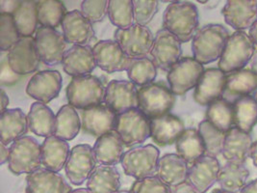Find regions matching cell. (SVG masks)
Listing matches in <instances>:
<instances>
[{
	"mask_svg": "<svg viewBox=\"0 0 257 193\" xmlns=\"http://www.w3.org/2000/svg\"><path fill=\"white\" fill-rule=\"evenodd\" d=\"M254 96H255V99H256V101H257V92H256V93H255V95H254Z\"/></svg>",
	"mask_w": 257,
	"mask_h": 193,
	"instance_id": "e7e4bbea",
	"label": "cell"
},
{
	"mask_svg": "<svg viewBox=\"0 0 257 193\" xmlns=\"http://www.w3.org/2000/svg\"><path fill=\"white\" fill-rule=\"evenodd\" d=\"M115 193H133L131 190H118L117 192Z\"/></svg>",
	"mask_w": 257,
	"mask_h": 193,
	"instance_id": "be15d7a7",
	"label": "cell"
},
{
	"mask_svg": "<svg viewBox=\"0 0 257 193\" xmlns=\"http://www.w3.org/2000/svg\"><path fill=\"white\" fill-rule=\"evenodd\" d=\"M189 164L177 154H167L159 158L156 176L172 187L187 181Z\"/></svg>",
	"mask_w": 257,
	"mask_h": 193,
	"instance_id": "4dcf8cb0",
	"label": "cell"
},
{
	"mask_svg": "<svg viewBox=\"0 0 257 193\" xmlns=\"http://www.w3.org/2000/svg\"><path fill=\"white\" fill-rule=\"evenodd\" d=\"M203 72V65L194 57H181L168 71L167 80L176 96H183L197 86Z\"/></svg>",
	"mask_w": 257,
	"mask_h": 193,
	"instance_id": "9c48e42d",
	"label": "cell"
},
{
	"mask_svg": "<svg viewBox=\"0 0 257 193\" xmlns=\"http://www.w3.org/2000/svg\"><path fill=\"white\" fill-rule=\"evenodd\" d=\"M248 35L253 41L254 45L257 47V21L254 24L251 25V27L248 29Z\"/></svg>",
	"mask_w": 257,
	"mask_h": 193,
	"instance_id": "11a10c76",
	"label": "cell"
},
{
	"mask_svg": "<svg viewBox=\"0 0 257 193\" xmlns=\"http://www.w3.org/2000/svg\"><path fill=\"white\" fill-rule=\"evenodd\" d=\"M108 17L117 28H128L135 24L132 0H109Z\"/></svg>",
	"mask_w": 257,
	"mask_h": 193,
	"instance_id": "7bdbcfd3",
	"label": "cell"
},
{
	"mask_svg": "<svg viewBox=\"0 0 257 193\" xmlns=\"http://www.w3.org/2000/svg\"><path fill=\"white\" fill-rule=\"evenodd\" d=\"M184 131L183 121L171 113L151 119V137L152 141L159 146L176 144Z\"/></svg>",
	"mask_w": 257,
	"mask_h": 193,
	"instance_id": "4316f807",
	"label": "cell"
},
{
	"mask_svg": "<svg viewBox=\"0 0 257 193\" xmlns=\"http://www.w3.org/2000/svg\"><path fill=\"white\" fill-rule=\"evenodd\" d=\"M206 120L217 129L227 133L235 127L233 105L222 98L216 100L207 107Z\"/></svg>",
	"mask_w": 257,
	"mask_h": 193,
	"instance_id": "f35d334b",
	"label": "cell"
},
{
	"mask_svg": "<svg viewBox=\"0 0 257 193\" xmlns=\"http://www.w3.org/2000/svg\"><path fill=\"white\" fill-rule=\"evenodd\" d=\"M135 24L148 25L159 9V0H132Z\"/></svg>",
	"mask_w": 257,
	"mask_h": 193,
	"instance_id": "f6af8a7d",
	"label": "cell"
},
{
	"mask_svg": "<svg viewBox=\"0 0 257 193\" xmlns=\"http://www.w3.org/2000/svg\"><path fill=\"white\" fill-rule=\"evenodd\" d=\"M70 152L68 141L54 134L46 137L42 143V165L48 170L60 172L65 168Z\"/></svg>",
	"mask_w": 257,
	"mask_h": 193,
	"instance_id": "f546056e",
	"label": "cell"
},
{
	"mask_svg": "<svg viewBox=\"0 0 257 193\" xmlns=\"http://www.w3.org/2000/svg\"><path fill=\"white\" fill-rule=\"evenodd\" d=\"M124 144L116 131L97 137L94 145V156L97 163L115 166L121 161Z\"/></svg>",
	"mask_w": 257,
	"mask_h": 193,
	"instance_id": "f1b7e54d",
	"label": "cell"
},
{
	"mask_svg": "<svg viewBox=\"0 0 257 193\" xmlns=\"http://www.w3.org/2000/svg\"><path fill=\"white\" fill-rule=\"evenodd\" d=\"M160 151L154 145L136 146L124 152L120 164L124 173L136 180L156 175Z\"/></svg>",
	"mask_w": 257,
	"mask_h": 193,
	"instance_id": "8992f818",
	"label": "cell"
},
{
	"mask_svg": "<svg viewBox=\"0 0 257 193\" xmlns=\"http://www.w3.org/2000/svg\"><path fill=\"white\" fill-rule=\"evenodd\" d=\"M257 92V73L250 69H242L225 73V86L222 99L233 105L241 96Z\"/></svg>",
	"mask_w": 257,
	"mask_h": 193,
	"instance_id": "cb8c5ba5",
	"label": "cell"
},
{
	"mask_svg": "<svg viewBox=\"0 0 257 193\" xmlns=\"http://www.w3.org/2000/svg\"><path fill=\"white\" fill-rule=\"evenodd\" d=\"M37 50L41 61L47 66H56L62 63L68 42L63 33L55 28L41 26L35 34Z\"/></svg>",
	"mask_w": 257,
	"mask_h": 193,
	"instance_id": "8fae6325",
	"label": "cell"
},
{
	"mask_svg": "<svg viewBox=\"0 0 257 193\" xmlns=\"http://www.w3.org/2000/svg\"><path fill=\"white\" fill-rule=\"evenodd\" d=\"M63 86L62 74L55 70L36 72L26 86V94L37 102L48 104L59 96Z\"/></svg>",
	"mask_w": 257,
	"mask_h": 193,
	"instance_id": "2e32d148",
	"label": "cell"
},
{
	"mask_svg": "<svg viewBox=\"0 0 257 193\" xmlns=\"http://www.w3.org/2000/svg\"><path fill=\"white\" fill-rule=\"evenodd\" d=\"M93 51L96 66L108 73L126 71L131 59L115 40L97 42Z\"/></svg>",
	"mask_w": 257,
	"mask_h": 193,
	"instance_id": "e0dca14e",
	"label": "cell"
},
{
	"mask_svg": "<svg viewBox=\"0 0 257 193\" xmlns=\"http://www.w3.org/2000/svg\"><path fill=\"white\" fill-rule=\"evenodd\" d=\"M93 24L78 10L67 13L62 21V31L68 44L86 46L94 37Z\"/></svg>",
	"mask_w": 257,
	"mask_h": 193,
	"instance_id": "603a6c76",
	"label": "cell"
},
{
	"mask_svg": "<svg viewBox=\"0 0 257 193\" xmlns=\"http://www.w3.org/2000/svg\"><path fill=\"white\" fill-rule=\"evenodd\" d=\"M234 125L245 133H251L257 124V101L252 95L241 96L233 103Z\"/></svg>",
	"mask_w": 257,
	"mask_h": 193,
	"instance_id": "d590c367",
	"label": "cell"
},
{
	"mask_svg": "<svg viewBox=\"0 0 257 193\" xmlns=\"http://www.w3.org/2000/svg\"><path fill=\"white\" fill-rule=\"evenodd\" d=\"M255 48L256 46L248 33L235 31L226 42L218 68L225 73L245 69L255 52Z\"/></svg>",
	"mask_w": 257,
	"mask_h": 193,
	"instance_id": "277c9868",
	"label": "cell"
},
{
	"mask_svg": "<svg viewBox=\"0 0 257 193\" xmlns=\"http://www.w3.org/2000/svg\"><path fill=\"white\" fill-rule=\"evenodd\" d=\"M7 59L13 70L20 75H28L38 71L40 59L34 37L21 39L7 51Z\"/></svg>",
	"mask_w": 257,
	"mask_h": 193,
	"instance_id": "5bb4252c",
	"label": "cell"
},
{
	"mask_svg": "<svg viewBox=\"0 0 257 193\" xmlns=\"http://www.w3.org/2000/svg\"><path fill=\"white\" fill-rule=\"evenodd\" d=\"M173 193H200L199 190L194 187L189 181H184L175 187H173Z\"/></svg>",
	"mask_w": 257,
	"mask_h": 193,
	"instance_id": "f907efd6",
	"label": "cell"
},
{
	"mask_svg": "<svg viewBox=\"0 0 257 193\" xmlns=\"http://www.w3.org/2000/svg\"><path fill=\"white\" fill-rule=\"evenodd\" d=\"M160 1H162V2H165V3H173V2H176V1H179V0H160Z\"/></svg>",
	"mask_w": 257,
	"mask_h": 193,
	"instance_id": "94428289",
	"label": "cell"
},
{
	"mask_svg": "<svg viewBox=\"0 0 257 193\" xmlns=\"http://www.w3.org/2000/svg\"><path fill=\"white\" fill-rule=\"evenodd\" d=\"M120 187V175L115 166H96L87 181V188L92 193H115Z\"/></svg>",
	"mask_w": 257,
	"mask_h": 193,
	"instance_id": "d6a6232c",
	"label": "cell"
},
{
	"mask_svg": "<svg viewBox=\"0 0 257 193\" xmlns=\"http://www.w3.org/2000/svg\"><path fill=\"white\" fill-rule=\"evenodd\" d=\"M81 128V118L74 107L69 104L59 109L56 114L54 135L66 141H70L77 136Z\"/></svg>",
	"mask_w": 257,
	"mask_h": 193,
	"instance_id": "74e56055",
	"label": "cell"
},
{
	"mask_svg": "<svg viewBox=\"0 0 257 193\" xmlns=\"http://www.w3.org/2000/svg\"><path fill=\"white\" fill-rule=\"evenodd\" d=\"M109 0H83L81 13L92 23L102 22L108 15Z\"/></svg>",
	"mask_w": 257,
	"mask_h": 193,
	"instance_id": "7dc6e473",
	"label": "cell"
},
{
	"mask_svg": "<svg viewBox=\"0 0 257 193\" xmlns=\"http://www.w3.org/2000/svg\"><path fill=\"white\" fill-rule=\"evenodd\" d=\"M12 16L21 36L32 37L36 34L40 24L37 0H23Z\"/></svg>",
	"mask_w": 257,
	"mask_h": 193,
	"instance_id": "8d00e7d4",
	"label": "cell"
},
{
	"mask_svg": "<svg viewBox=\"0 0 257 193\" xmlns=\"http://www.w3.org/2000/svg\"><path fill=\"white\" fill-rule=\"evenodd\" d=\"M114 40L130 58H133L151 53L154 36L148 25L134 24L128 28H117Z\"/></svg>",
	"mask_w": 257,
	"mask_h": 193,
	"instance_id": "30bf717a",
	"label": "cell"
},
{
	"mask_svg": "<svg viewBox=\"0 0 257 193\" xmlns=\"http://www.w3.org/2000/svg\"><path fill=\"white\" fill-rule=\"evenodd\" d=\"M22 1L23 0H1V13L13 14Z\"/></svg>",
	"mask_w": 257,
	"mask_h": 193,
	"instance_id": "681fc988",
	"label": "cell"
},
{
	"mask_svg": "<svg viewBox=\"0 0 257 193\" xmlns=\"http://www.w3.org/2000/svg\"><path fill=\"white\" fill-rule=\"evenodd\" d=\"M96 158L94 148L89 144L74 146L65 166L68 180L73 185H81L92 175L96 167Z\"/></svg>",
	"mask_w": 257,
	"mask_h": 193,
	"instance_id": "7c38bea8",
	"label": "cell"
},
{
	"mask_svg": "<svg viewBox=\"0 0 257 193\" xmlns=\"http://www.w3.org/2000/svg\"><path fill=\"white\" fill-rule=\"evenodd\" d=\"M240 193H257V179L247 182Z\"/></svg>",
	"mask_w": 257,
	"mask_h": 193,
	"instance_id": "db71d44e",
	"label": "cell"
},
{
	"mask_svg": "<svg viewBox=\"0 0 257 193\" xmlns=\"http://www.w3.org/2000/svg\"><path fill=\"white\" fill-rule=\"evenodd\" d=\"M131 191L133 193H173V187L155 175L136 180L131 187Z\"/></svg>",
	"mask_w": 257,
	"mask_h": 193,
	"instance_id": "bcb514c9",
	"label": "cell"
},
{
	"mask_svg": "<svg viewBox=\"0 0 257 193\" xmlns=\"http://www.w3.org/2000/svg\"><path fill=\"white\" fill-rule=\"evenodd\" d=\"M230 36L222 24H206L200 27L192 40V51L195 59L202 65L219 60Z\"/></svg>",
	"mask_w": 257,
	"mask_h": 193,
	"instance_id": "7a4b0ae2",
	"label": "cell"
},
{
	"mask_svg": "<svg viewBox=\"0 0 257 193\" xmlns=\"http://www.w3.org/2000/svg\"><path fill=\"white\" fill-rule=\"evenodd\" d=\"M37 9L40 25L55 29L68 13L61 0H37Z\"/></svg>",
	"mask_w": 257,
	"mask_h": 193,
	"instance_id": "60d3db41",
	"label": "cell"
},
{
	"mask_svg": "<svg viewBox=\"0 0 257 193\" xmlns=\"http://www.w3.org/2000/svg\"><path fill=\"white\" fill-rule=\"evenodd\" d=\"M28 118L23 109H8L0 115V142L12 144L28 132Z\"/></svg>",
	"mask_w": 257,
	"mask_h": 193,
	"instance_id": "83f0119b",
	"label": "cell"
},
{
	"mask_svg": "<svg viewBox=\"0 0 257 193\" xmlns=\"http://www.w3.org/2000/svg\"><path fill=\"white\" fill-rule=\"evenodd\" d=\"M199 10L188 1L170 3L163 14V26L173 33L181 43L193 40L199 30Z\"/></svg>",
	"mask_w": 257,
	"mask_h": 193,
	"instance_id": "6da1fadb",
	"label": "cell"
},
{
	"mask_svg": "<svg viewBox=\"0 0 257 193\" xmlns=\"http://www.w3.org/2000/svg\"><path fill=\"white\" fill-rule=\"evenodd\" d=\"M176 104V95L163 83L152 82L138 90V109L150 119L170 113Z\"/></svg>",
	"mask_w": 257,
	"mask_h": 193,
	"instance_id": "52a82bcc",
	"label": "cell"
},
{
	"mask_svg": "<svg viewBox=\"0 0 257 193\" xmlns=\"http://www.w3.org/2000/svg\"><path fill=\"white\" fill-rule=\"evenodd\" d=\"M114 131L125 147L139 146L151 137V119L139 109H130L117 115Z\"/></svg>",
	"mask_w": 257,
	"mask_h": 193,
	"instance_id": "ba28073f",
	"label": "cell"
},
{
	"mask_svg": "<svg viewBox=\"0 0 257 193\" xmlns=\"http://www.w3.org/2000/svg\"><path fill=\"white\" fill-rule=\"evenodd\" d=\"M22 78V75L15 72L11 68L7 55L3 57L0 62V85L4 86H13L17 84Z\"/></svg>",
	"mask_w": 257,
	"mask_h": 193,
	"instance_id": "c3c4849f",
	"label": "cell"
},
{
	"mask_svg": "<svg viewBox=\"0 0 257 193\" xmlns=\"http://www.w3.org/2000/svg\"><path fill=\"white\" fill-rule=\"evenodd\" d=\"M252 143L253 140L250 133L233 127L225 134L222 157L228 162L245 164L246 160L250 158Z\"/></svg>",
	"mask_w": 257,
	"mask_h": 193,
	"instance_id": "484cf974",
	"label": "cell"
},
{
	"mask_svg": "<svg viewBox=\"0 0 257 193\" xmlns=\"http://www.w3.org/2000/svg\"><path fill=\"white\" fill-rule=\"evenodd\" d=\"M9 103H10V101H9V96L7 95V93L5 92L4 89H1L0 90V109H1V112L8 109Z\"/></svg>",
	"mask_w": 257,
	"mask_h": 193,
	"instance_id": "f5cc1de1",
	"label": "cell"
},
{
	"mask_svg": "<svg viewBox=\"0 0 257 193\" xmlns=\"http://www.w3.org/2000/svg\"><path fill=\"white\" fill-rule=\"evenodd\" d=\"M117 114L106 105L82 109V129L85 133L99 137L114 131Z\"/></svg>",
	"mask_w": 257,
	"mask_h": 193,
	"instance_id": "44dd1931",
	"label": "cell"
},
{
	"mask_svg": "<svg viewBox=\"0 0 257 193\" xmlns=\"http://www.w3.org/2000/svg\"><path fill=\"white\" fill-rule=\"evenodd\" d=\"M138 90L131 80L113 79L106 86L104 104L117 115L138 109Z\"/></svg>",
	"mask_w": 257,
	"mask_h": 193,
	"instance_id": "9a60e30c",
	"label": "cell"
},
{
	"mask_svg": "<svg viewBox=\"0 0 257 193\" xmlns=\"http://www.w3.org/2000/svg\"><path fill=\"white\" fill-rule=\"evenodd\" d=\"M181 42L167 29H160L154 37L151 50L152 59L156 67L168 72L177 61L181 59Z\"/></svg>",
	"mask_w": 257,
	"mask_h": 193,
	"instance_id": "4fadbf2b",
	"label": "cell"
},
{
	"mask_svg": "<svg viewBox=\"0 0 257 193\" xmlns=\"http://www.w3.org/2000/svg\"><path fill=\"white\" fill-rule=\"evenodd\" d=\"M129 80L137 86H145L154 82L157 76V67L148 56L133 57L126 69Z\"/></svg>",
	"mask_w": 257,
	"mask_h": 193,
	"instance_id": "ab89813d",
	"label": "cell"
},
{
	"mask_svg": "<svg viewBox=\"0 0 257 193\" xmlns=\"http://www.w3.org/2000/svg\"><path fill=\"white\" fill-rule=\"evenodd\" d=\"M198 130L205 147V155L218 157L222 154L226 133L214 127L206 119L199 123Z\"/></svg>",
	"mask_w": 257,
	"mask_h": 193,
	"instance_id": "b9f144b4",
	"label": "cell"
},
{
	"mask_svg": "<svg viewBox=\"0 0 257 193\" xmlns=\"http://www.w3.org/2000/svg\"><path fill=\"white\" fill-rule=\"evenodd\" d=\"M221 163L216 157L204 155L189 167L187 181L200 193H205L218 182Z\"/></svg>",
	"mask_w": 257,
	"mask_h": 193,
	"instance_id": "d6986e66",
	"label": "cell"
},
{
	"mask_svg": "<svg viewBox=\"0 0 257 193\" xmlns=\"http://www.w3.org/2000/svg\"><path fill=\"white\" fill-rule=\"evenodd\" d=\"M197 2H199L200 4H206L209 0H196Z\"/></svg>",
	"mask_w": 257,
	"mask_h": 193,
	"instance_id": "6125c7cd",
	"label": "cell"
},
{
	"mask_svg": "<svg viewBox=\"0 0 257 193\" xmlns=\"http://www.w3.org/2000/svg\"><path fill=\"white\" fill-rule=\"evenodd\" d=\"M62 65L64 72L72 77L91 74L97 67L93 48L88 45H73L66 51Z\"/></svg>",
	"mask_w": 257,
	"mask_h": 193,
	"instance_id": "d4e9b609",
	"label": "cell"
},
{
	"mask_svg": "<svg viewBox=\"0 0 257 193\" xmlns=\"http://www.w3.org/2000/svg\"><path fill=\"white\" fill-rule=\"evenodd\" d=\"M249 171L245 164L226 162L221 167L218 183L221 189L229 193H240L247 183Z\"/></svg>",
	"mask_w": 257,
	"mask_h": 193,
	"instance_id": "e575fe53",
	"label": "cell"
},
{
	"mask_svg": "<svg viewBox=\"0 0 257 193\" xmlns=\"http://www.w3.org/2000/svg\"><path fill=\"white\" fill-rule=\"evenodd\" d=\"M225 86V72L219 68L204 70L195 87L194 100L203 107H208L211 103L222 98Z\"/></svg>",
	"mask_w": 257,
	"mask_h": 193,
	"instance_id": "ffe728a7",
	"label": "cell"
},
{
	"mask_svg": "<svg viewBox=\"0 0 257 193\" xmlns=\"http://www.w3.org/2000/svg\"><path fill=\"white\" fill-rule=\"evenodd\" d=\"M69 182L59 174L47 168H40L26 177V193H69Z\"/></svg>",
	"mask_w": 257,
	"mask_h": 193,
	"instance_id": "7402d4cb",
	"label": "cell"
},
{
	"mask_svg": "<svg viewBox=\"0 0 257 193\" xmlns=\"http://www.w3.org/2000/svg\"><path fill=\"white\" fill-rule=\"evenodd\" d=\"M105 93L102 81L92 74L72 77L66 90L69 104L81 110L104 103Z\"/></svg>",
	"mask_w": 257,
	"mask_h": 193,
	"instance_id": "3957f363",
	"label": "cell"
},
{
	"mask_svg": "<svg viewBox=\"0 0 257 193\" xmlns=\"http://www.w3.org/2000/svg\"><path fill=\"white\" fill-rule=\"evenodd\" d=\"M42 145L32 136H25L13 142L10 147L8 168L14 175L31 174L41 168Z\"/></svg>",
	"mask_w": 257,
	"mask_h": 193,
	"instance_id": "5b68a950",
	"label": "cell"
},
{
	"mask_svg": "<svg viewBox=\"0 0 257 193\" xmlns=\"http://www.w3.org/2000/svg\"><path fill=\"white\" fill-rule=\"evenodd\" d=\"M27 118L29 130L36 135L48 137L54 134L56 115H54L47 104L41 102L33 103Z\"/></svg>",
	"mask_w": 257,
	"mask_h": 193,
	"instance_id": "1f68e13d",
	"label": "cell"
},
{
	"mask_svg": "<svg viewBox=\"0 0 257 193\" xmlns=\"http://www.w3.org/2000/svg\"><path fill=\"white\" fill-rule=\"evenodd\" d=\"M10 157V148L7 147V145L0 142V164L3 165L6 162H8Z\"/></svg>",
	"mask_w": 257,
	"mask_h": 193,
	"instance_id": "816d5d0a",
	"label": "cell"
},
{
	"mask_svg": "<svg viewBox=\"0 0 257 193\" xmlns=\"http://www.w3.org/2000/svg\"><path fill=\"white\" fill-rule=\"evenodd\" d=\"M210 193H229V192H226V191H224V190H222V189H215V190H213L212 192Z\"/></svg>",
	"mask_w": 257,
	"mask_h": 193,
	"instance_id": "91938a15",
	"label": "cell"
},
{
	"mask_svg": "<svg viewBox=\"0 0 257 193\" xmlns=\"http://www.w3.org/2000/svg\"><path fill=\"white\" fill-rule=\"evenodd\" d=\"M250 158L252 159V162L254 166L257 167V140L253 141L252 146H251V151H250Z\"/></svg>",
	"mask_w": 257,
	"mask_h": 193,
	"instance_id": "9f6ffc18",
	"label": "cell"
},
{
	"mask_svg": "<svg viewBox=\"0 0 257 193\" xmlns=\"http://www.w3.org/2000/svg\"><path fill=\"white\" fill-rule=\"evenodd\" d=\"M249 69L257 73V49L255 50L253 56L251 57V59L249 61Z\"/></svg>",
	"mask_w": 257,
	"mask_h": 193,
	"instance_id": "6f0895ef",
	"label": "cell"
},
{
	"mask_svg": "<svg viewBox=\"0 0 257 193\" xmlns=\"http://www.w3.org/2000/svg\"><path fill=\"white\" fill-rule=\"evenodd\" d=\"M177 155H179L188 164H193L205 155V147L199 130L189 128L181 133L176 142Z\"/></svg>",
	"mask_w": 257,
	"mask_h": 193,
	"instance_id": "836d02e7",
	"label": "cell"
},
{
	"mask_svg": "<svg viewBox=\"0 0 257 193\" xmlns=\"http://www.w3.org/2000/svg\"><path fill=\"white\" fill-rule=\"evenodd\" d=\"M20 32L14 22L12 14L1 13L0 15V49L8 51L21 39Z\"/></svg>",
	"mask_w": 257,
	"mask_h": 193,
	"instance_id": "ee69618b",
	"label": "cell"
},
{
	"mask_svg": "<svg viewBox=\"0 0 257 193\" xmlns=\"http://www.w3.org/2000/svg\"><path fill=\"white\" fill-rule=\"evenodd\" d=\"M222 14L230 27L245 31L257 21V0H226Z\"/></svg>",
	"mask_w": 257,
	"mask_h": 193,
	"instance_id": "ac0fdd59",
	"label": "cell"
},
{
	"mask_svg": "<svg viewBox=\"0 0 257 193\" xmlns=\"http://www.w3.org/2000/svg\"><path fill=\"white\" fill-rule=\"evenodd\" d=\"M69 193H92L88 188H77V189H71Z\"/></svg>",
	"mask_w": 257,
	"mask_h": 193,
	"instance_id": "680465c9",
	"label": "cell"
}]
</instances>
